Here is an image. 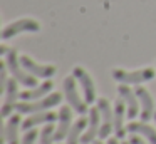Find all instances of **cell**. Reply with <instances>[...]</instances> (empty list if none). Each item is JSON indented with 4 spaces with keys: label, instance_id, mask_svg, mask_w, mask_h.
Returning a JSON list of instances; mask_svg holds the SVG:
<instances>
[{
    "label": "cell",
    "instance_id": "obj_1",
    "mask_svg": "<svg viewBox=\"0 0 156 144\" xmlns=\"http://www.w3.org/2000/svg\"><path fill=\"white\" fill-rule=\"evenodd\" d=\"M4 57H5L4 62L7 64L12 77H15V79L19 80V84H22V86H25V87H35L37 86V77L32 76V74H29L27 70L22 67L20 59L17 57L15 49H9V52L5 54Z\"/></svg>",
    "mask_w": 156,
    "mask_h": 144
},
{
    "label": "cell",
    "instance_id": "obj_2",
    "mask_svg": "<svg viewBox=\"0 0 156 144\" xmlns=\"http://www.w3.org/2000/svg\"><path fill=\"white\" fill-rule=\"evenodd\" d=\"M62 100V94L61 92H54L47 97H42L37 100H22L17 104L15 111L19 114H35V112H42V111H49L51 107L61 104Z\"/></svg>",
    "mask_w": 156,
    "mask_h": 144
},
{
    "label": "cell",
    "instance_id": "obj_3",
    "mask_svg": "<svg viewBox=\"0 0 156 144\" xmlns=\"http://www.w3.org/2000/svg\"><path fill=\"white\" fill-rule=\"evenodd\" d=\"M111 76L119 84H143V82H148V80L154 79L156 72L151 67L139 69V70H131V72L124 70V69H112Z\"/></svg>",
    "mask_w": 156,
    "mask_h": 144
},
{
    "label": "cell",
    "instance_id": "obj_4",
    "mask_svg": "<svg viewBox=\"0 0 156 144\" xmlns=\"http://www.w3.org/2000/svg\"><path fill=\"white\" fill-rule=\"evenodd\" d=\"M41 30V23L37 22L35 19H19L15 22L9 23L2 29V40H9L12 37L19 35V33H24V32H39Z\"/></svg>",
    "mask_w": 156,
    "mask_h": 144
},
{
    "label": "cell",
    "instance_id": "obj_5",
    "mask_svg": "<svg viewBox=\"0 0 156 144\" xmlns=\"http://www.w3.org/2000/svg\"><path fill=\"white\" fill-rule=\"evenodd\" d=\"M64 94H66V99H67V104L79 114V116H84L86 112H89L87 102H86V100H81V97H79V94H77L74 76H67L64 79Z\"/></svg>",
    "mask_w": 156,
    "mask_h": 144
},
{
    "label": "cell",
    "instance_id": "obj_6",
    "mask_svg": "<svg viewBox=\"0 0 156 144\" xmlns=\"http://www.w3.org/2000/svg\"><path fill=\"white\" fill-rule=\"evenodd\" d=\"M98 109L101 112V129L99 139H109V134L114 131V109H111L108 99H98Z\"/></svg>",
    "mask_w": 156,
    "mask_h": 144
},
{
    "label": "cell",
    "instance_id": "obj_7",
    "mask_svg": "<svg viewBox=\"0 0 156 144\" xmlns=\"http://www.w3.org/2000/svg\"><path fill=\"white\" fill-rule=\"evenodd\" d=\"M5 100H4V106H2V117H9L10 112H14V109L17 107V99H20V92H19V80L15 77L9 79L7 87H5Z\"/></svg>",
    "mask_w": 156,
    "mask_h": 144
},
{
    "label": "cell",
    "instance_id": "obj_8",
    "mask_svg": "<svg viewBox=\"0 0 156 144\" xmlns=\"http://www.w3.org/2000/svg\"><path fill=\"white\" fill-rule=\"evenodd\" d=\"M72 76L76 77V80H77L79 84H81V89H82V92H84V100L87 104H92L96 100V87H94V80L91 79L87 70L77 65L72 70Z\"/></svg>",
    "mask_w": 156,
    "mask_h": 144
},
{
    "label": "cell",
    "instance_id": "obj_9",
    "mask_svg": "<svg viewBox=\"0 0 156 144\" xmlns=\"http://www.w3.org/2000/svg\"><path fill=\"white\" fill-rule=\"evenodd\" d=\"M19 59H20L22 67H24L29 74H32V76H35V77H41V79H51L55 74V70H57L54 65H42V64L34 62L29 55H20Z\"/></svg>",
    "mask_w": 156,
    "mask_h": 144
},
{
    "label": "cell",
    "instance_id": "obj_10",
    "mask_svg": "<svg viewBox=\"0 0 156 144\" xmlns=\"http://www.w3.org/2000/svg\"><path fill=\"white\" fill-rule=\"evenodd\" d=\"M71 122H72V111L71 106H62L61 111H59V126L54 132V141L59 142V141L66 139L71 131Z\"/></svg>",
    "mask_w": 156,
    "mask_h": 144
},
{
    "label": "cell",
    "instance_id": "obj_11",
    "mask_svg": "<svg viewBox=\"0 0 156 144\" xmlns=\"http://www.w3.org/2000/svg\"><path fill=\"white\" fill-rule=\"evenodd\" d=\"M101 112H99L98 107H92L89 109V124L86 132L81 136V142L82 144H89L94 141L96 136H99V129H101Z\"/></svg>",
    "mask_w": 156,
    "mask_h": 144
},
{
    "label": "cell",
    "instance_id": "obj_12",
    "mask_svg": "<svg viewBox=\"0 0 156 144\" xmlns=\"http://www.w3.org/2000/svg\"><path fill=\"white\" fill-rule=\"evenodd\" d=\"M136 96L139 99V104H141V117L143 122H148L151 117H154V104H153V97L144 87H136Z\"/></svg>",
    "mask_w": 156,
    "mask_h": 144
},
{
    "label": "cell",
    "instance_id": "obj_13",
    "mask_svg": "<svg viewBox=\"0 0 156 144\" xmlns=\"http://www.w3.org/2000/svg\"><path fill=\"white\" fill-rule=\"evenodd\" d=\"M124 117H128V109H126V102L122 97L116 99L114 102V132L118 139H122L126 136V127H124Z\"/></svg>",
    "mask_w": 156,
    "mask_h": 144
},
{
    "label": "cell",
    "instance_id": "obj_14",
    "mask_svg": "<svg viewBox=\"0 0 156 144\" xmlns=\"http://www.w3.org/2000/svg\"><path fill=\"white\" fill-rule=\"evenodd\" d=\"M118 92L119 97H122L126 102V109H128V117L129 119H134L139 112V106H138V96L136 92H133L131 89L128 87V84H119L118 86Z\"/></svg>",
    "mask_w": 156,
    "mask_h": 144
},
{
    "label": "cell",
    "instance_id": "obj_15",
    "mask_svg": "<svg viewBox=\"0 0 156 144\" xmlns=\"http://www.w3.org/2000/svg\"><path fill=\"white\" fill-rule=\"evenodd\" d=\"M55 119H59V114H55V112H49V111L35 112V114H30V116L22 122V129L29 131L34 126H37V124H51V122H54Z\"/></svg>",
    "mask_w": 156,
    "mask_h": 144
},
{
    "label": "cell",
    "instance_id": "obj_16",
    "mask_svg": "<svg viewBox=\"0 0 156 144\" xmlns=\"http://www.w3.org/2000/svg\"><path fill=\"white\" fill-rule=\"evenodd\" d=\"M52 87H54V84H52L51 80H45V82L41 84V86L29 87V89L24 90V92H20V99L22 100H37V99H41V97H44L45 94L51 92Z\"/></svg>",
    "mask_w": 156,
    "mask_h": 144
},
{
    "label": "cell",
    "instance_id": "obj_17",
    "mask_svg": "<svg viewBox=\"0 0 156 144\" xmlns=\"http://www.w3.org/2000/svg\"><path fill=\"white\" fill-rule=\"evenodd\" d=\"M126 129L131 134H139V136H144L146 139L151 144H156V129H153L149 124L146 122H136V121H131V122L126 126Z\"/></svg>",
    "mask_w": 156,
    "mask_h": 144
},
{
    "label": "cell",
    "instance_id": "obj_18",
    "mask_svg": "<svg viewBox=\"0 0 156 144\" xmlns=\"http://www.w3.org/2000/svg\"><path fill=\"white\" fill-rule=\"evenodd\" d=\"M19 127H20V114H14L5 124V141L7 144H20L19 142Z\"/></svg>",
    "mask_w": 156,
    "mask_h": 144
},
{
    "label": "cell",
    "instance_id": "obj_19",
    "mask_svg": "<svg viewBox=\"0 0 156 144\" xmlns=\"http://www.w3.org/2000/svg\"><path fill=\"white\" fill-rule=\"evenodd\" d=\"M87 124H89V119H86L84 116L79 117V119L74 122V126L71 127L69 134H67V144H79L81 142L82 131L87 129Z\"/></svg>",
    "mask_w": 156,
    "mask_h": 144
},
{
    "label": "cell",
    "instance_id": "obj_20",
    "mask_svg": "<svg viewBox=\"0 0 156 144\" xmlns=\"http://www.w3.org/2000/svg\"><path fill=\"white\" fill-rule=\"evenodd\" d=\"M54 132H55L54 126H52V124H47L41 132V144H52V141H54Z\"/></svg>",
    "mask_w": 156,
    "mask_h": 144
},
{
    "label": "cell",
    "instance_id": "obj_21",
    "mask_svg": "<svg viewBox=\"0 0 156 144\" xmlns=\"http://www.w3.org/2000/svg\"><path fill=\"white\" fill-rule=\"evenodd\" d=\"M35 139H37V131L35 129H29L25 131L24 137H22V142L20 144H34Z\"/></svg>",
    "mask_w": 156,
    "mask_h": 144
},
{
    "label": "cell",
    "instance_id": "obj_22",
    "mask_svg": "<svg viewBox=\"0 0 156 144\" xmlns=\"http://www.w3.org/2000/svg\"><path fill=\"white\" fill-rule=\"evenodd\" d=\"M7 64H2L0 65V89L2 90H5V87H7V82H9V79H7Z\"/></svg>",
    "mask_w": 156,
    "mask_h": 144
},
{
    "label": "cell",
    "instance_id": "obj_23",
    "mask_svg": "<svg viewBox=\"0 0 156 144\" xmlns=\"http://www.w3.org/2000/svg\"><path fill=\"white\" fill-rule=\"evenodd\" d=\"M129 142H131V144H146L144 141L139 137V134H133V136L129 137Z\"/></svg>",
    "mask_w": 156,
    "mask_h": 144
},
{
    "label": "cell",
    "instance_id": "obj_24",
    "mask_svg": "<svg viewBox=\"0 0 156 144\" xmlns=\"http://www.w3.org/2000/svg\"><path fill=\"white\" fill-rule=\"evenodd\" d=\"M108 144H119V142H118V137H109V139H108Z\"/></svg>",
    "mask_w": 156,
    "mask_h": 144
},
{
    "label": "cell",
    "instance_id": "obj_25",
    "mask_svg": "<svg viewBox=\"0 0 156 144\" xmlns=\"http://www.w3.org/2000/svg\"><path fill=\"white\" fill-rule=\"evenodd\" d=\"M7 52H9V49H7L5 45H2V47H0V54H2V55H5Z\"/></svg>",
    "mask_w": 156,
    "mask_h": 144
},
{
    "label": "cell",
    "instance_id": "obj_26",
    "mask_svg": "<svg viewBox=\"0 0 156 144\" xmlns=\"http://www.w3.org/2000/svg\"><path fill=\"white\" fill-rule=\"evenodd\" d=\"M94 144H102V142H101V141H94Z\"/></svg>",
    "mask_w": 156,
    "mask_h": 144
},
{
    "label": "cell",
    "instance_id": "obj_27",
    "mask_svg": "<svg viewBox=\"0 0 156 144\" xmlns=\"http://www.w3.org/2000/svg\"><path fill=\"white\" fill-rule=\"evenodd\" d=\"M121 144H131V142H129V141H128V142H126V141H124V142H121Z\"/></svg>",
    "mask_w": 156,
    "mask_h": 144
},
{
    "label": "cell",
    "instance_id": "obj_28",
    "mask_svg": "<svg viewBox=\"0 0 156 144\" xmlns=\"http://www.w3.org/2000/svg\"><path fill=\"white\" fill-rule=\"evenodd\" d=\"M154 122H156V112H154Z\"/></svg>",
    "mask_w": 156,
    "mask_h": 144
}]
</instances>
